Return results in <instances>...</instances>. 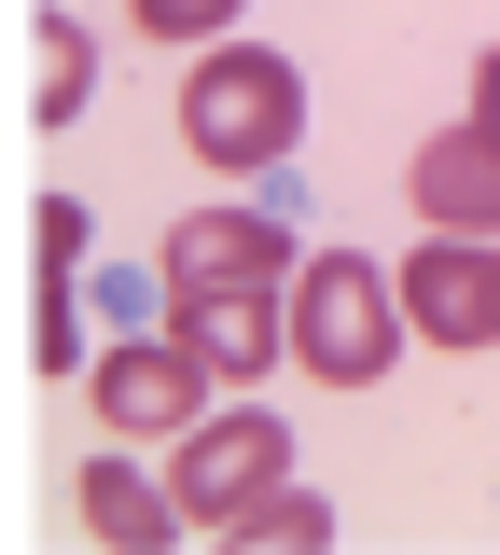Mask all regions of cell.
<instances>
[{"mask_svg": "<svg viewBox=\"0 0 500 555\" xmlns=\"http://www.w3.org/2000/svg\"><path fill=\"white\" fill-rule=\"evenodd\" d=\"M292 139H306V69L236 42V28L195 42V69H181V153L222 167V181H265V167H292Z\"/></svg>", "mask_w": 500, "mask_h": 555, "instance_id": "1", "label": "cell"}, {"mask_svg": "<svg viewBox=\"0 0 500 555\" xmlns=\"http://www.w3.org/2000/svg\"><path fill=\"white\" fill-rule=\"evenodd\" d=\"M279 347L320 375V389H375V375L403 361V292H389V264H361V250L292 264L279 278Z\"/></svg>", "mask_w": 500, "mask_h": 555, "instance_id": "2", "label": "cell"}, {"mask_svg": "<svg viewBox=\"0 0 500 555\" xmlns=\"http://www.w3.org/2000/svg\"><path fill=\"white\" fill-rule=\"evenodd\" d=\"M292 473V430L265 403H195L181 416V459H167V514H181V542H222V514L236 500H265V486Z\"/></svg>", "mask_w": 500, "mask_h": 555, "instance_id": "3", "label": "cell"}, {"mask_svg": "<svg viewBox=\"0 0 500 555\" xmlns=\"http://www.w3.org/2000/svg\"><path fill=\"white\" fill-rule=\"evenodd\" d=\"M84 403H98L112 444H181V416L209 403V375L181 361V334H112V347H84Z\"/></svg>", "mask_w": 500, "mask_h": 555, "instance_id": "4", "label": "cell"}, {"mask_svg": "<svg viewBox=\"0 0 500 555\" xmlns=\"http://www.w3.org/2000/svg\"><path fill=\"white\" fill-rule=\"evenodd\" d=\"M389 292L418 347H500V236H418V264H389Z\"/></svg>", "mask_w": 500, "mask_h": 555, "instance_id": "5", "label": "cell"}, {"mask_svg": "<svg viewBox=\"0 0 500 555\" xmlns=\"http://www.w3.org/2000/svg\"><path fill=\"white\" fill-rule=\"evenodd\" d=\"M153 278L167 292H279L292 236H279V208H181L167 250H153Z\"/></svg>", "mask_w": 500, "mask_h": 555, "instance_id": "6", "label": "cell"}, {"mask_svg": "<svg viewBox=\"0 0 500 555\" xmlns=\"http://www.w3.org/2000/svg\"><path fill=\"white\" fill-rule=\"evenodd\" d=\"M167 334L209 389H251L279 361V292H167Z\"/></svg>", "mask_w": 500, "mask_h": 555, "instance_id": "7", "label": "cell"}, {"mask_svg": "<svg viewBox=\"0 0 500 555\" xmlns=\"http://www.w3.org/2000/svg\"><path fill=\"white\" fill-rule=\"evenodd\" d=\"M403 195H418V222H431V236H500V139H487V126L418 139Z\"/></svg>", "mask_w": 500, "mask_h": 555, "instance_id": "8", "label": "cell"}, {"mask_svg": "<svg viewBox=\"0 0 500 555\" xmlns=\"http://www.w3.org/2000/svg\"><path fill=\"white\" fill-rule=\"evenodd\" d=\"M70 528H84V542H112V555H167V542H181L167 486H140L126 459H84V473H70Z\"/></svg>", "mask_w": 500, "mask_h": 555, "instance_id": "9", "label": "cell"}, {"mask_svg": "<svg viewBox=\"0 0 500 555\" xmlns=\"http://www.w3.org/2000/svg\"><path fill=\"white\" fill-rule=\"evenodd\" d=\"M28 56H42V83H28V98H42V126H84V98H98V42H84V14H42V28H28Z\"/></svg>", "mask_w": 500, "mask_h": 555, "instance_id": "10", "label": "cell"}, {"mask_svg": "<svg viewBox=\"0 0 500 555\" xmlns=\"http://www.w3.org/2000/svg\"><path fill=\"white\" fill-rule=\"evenodd\" d=\"M222 542H236V555H306V542H334V514H320V500H292V473H279L265 500H236V514H222Z\"/></svg>", "mask_w": 500, "mask_h": 555, "instance_id": "11", "label": "cell"}, {"mask_svg": "<svg viewBox=\"0 0 500 555\" xmlns=\"http://www.w3.org/2000/svg\"><path fill=\"white\" fill-rule=\"evenodd\" d=\"M126 28H140V42H181V56H195V42H222V28H236V0H126Z\"/></svg>", "mask_w": 500, "mask_h": 555, "instance_id": "12", "label": "cell"}, {"mask_svg": "<svg viewBox=\"0 0 500 555\" xmlns=\"http://www.w3.org/2000/svg\"><path fill=\"white\" fill-rule=\"evenodd\" d=\"M473 126L500 139V42H487V56H473Z\"/></svg>", "mask_w": 500, "mask_h": 555, "instance_id": "13", "label": "cell"}]
</instances>
